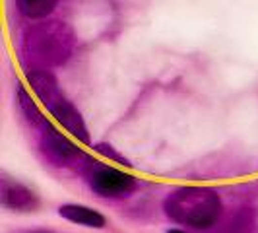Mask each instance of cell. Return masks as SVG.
<instances>
[{
    "label": "cell",
    "instance_id": "cell-1",
    "mask_svg": "<svg viewBox=\"0 0 258 233\" xmlns=\"http://www.w3.org/2000/svg\"><path fill=\"white\" fill-rule=\"evenodd\" d=\"M76 49V33L62 20H39L26 27L20 45V65L24 72L54 70L64 66Z\"/></svg>",
    "mask_w": 258,
    "mask_h": 233
},
{
    "label": "cell",
    "instance_id": "cell-2",
    "mask_svg": "<svg viewBox=\"0 0 258 233\" xmlns=\"http://www.w3.org/2000/svg\"><path fill=\"white\" fill-rule=\"evenodd\" d=\"M165 216L171 221L192 229H210L221 218L223 202L216 189L184 185L177 187L163 200Z\"/></svg>",
    "mask_w": 258,
    "mask_h": 233
},
{
    "label": "cell",
    "instance_id": "cell-3",
    "mask_svg": "<svg viewBox=\"0 0 258 233\" xmlns=\"http://www.w3.org/2000/svg\"><path fill=\"white\" fill-rule=\"evenodd\" d=\"M78 171L86 179L88 187L101 198H126L138 187L134 175L126 173L124 169L93 159L91 155H86Z\"/></svg>",
    "mask_w": 258,
    "mask_h": 233
},
{
    "label": "cell",
    "instance_id": "cell-4",
    "mask_svg": "<svg viewBox=\"0 0 258 233\" xmlns=\"http://www.w3.org/2000/svg\"><path fill=\"white\" fill-rule=\"evenodd\" d=\"M39 150H41L43 157L54 167L78 169L88 155L86 152H82V148H78L74 140H70L52 125L39 132Z\"/></svg>",
    "mask_w": 258,
    "mask_h": 233
},
{
    "label": "cell",
    "instance_id": "cell-5",
    "mask_svg": "<svg viewBox=\"0 0 258 233\" xmlns=\"http://www.w3.org/2000/svg\"><path fill=\"white\" fill-rule=\"evenodd\" d=\"M47 111L51 113L52 119H54L78 144L90 146L91 136H90V130H88V125H86L82 113L78 111V107L66 97L64 93H62L56 101H52V103L47 107Z\"/></svg>",
    "mask_w": 258,
    "mask_h": 233
},
{
    "label": "cell",
    "instance_id": "cell-6",
    "mask_svg": "<svg viewBox=\"0 0 258 233\" xmlns=\"http://www.w3.org/2000/svg\"><path fill=\"white\" fill-rule=\"evenodd\" d=\"M0 202L12 212H35L41 204L35 191L8 175H2L0 179Z\"/></svg>",
    "mask_w": 258,
    "mask_h": 233
},
{
    "label": "cell",
    "instance_id": "cell-7",
    "mask_svg": "<svg viewBox=\"0 0 258 233\" xmlns=\"http://www.w3.org/2000/svg\"><path fill=\"white\" fill-rule=\"evenodd\" d=\"M16 103H18V109H20L22 116L26 119L27 125L31 129L41 132V130L47 129L51 125V121L43 115V111L39 109L37 99L33 97V93L24 84H16Z\"/></svg>",
    "mask_w": 258,
    "mask_h": 233
},
{
    "label": "cell",
    "instance_id": "cell-8",
    "mask_svg": "<svg viewBox=\"0 0 258 233\" xmlns=\"http://www.w3.org/2000/svg\"><path fill=\"white\" fill-rule=\"evenodd\" d=\"M58 216L72 223H78V225L91 227V229H103L107 225V218L101 212L90 206H84V204H62L58 208Z\"/></svg>",
    "mask_w": 258,
    "mask_h": 233
},
{
    "label": "cell",
    "instance_id": "cell-9",
    "mask_svg": "<svg viewBox=\"0 0 258 233\" xmlns=\"http://www.w3.org/2000/svg\"><path fill=\"white\" fill-rule=\"evenodd\" d=\"M58 2L60 0H16V6L24 18L31 20V22H39V20L51 18Z\"/></svg>",
    "mask_w": 258,
    "mask_h": 233
},
{
    "label": "cell",
    "instance_id": "cell-10",
    "mask_svg": "<svg viewBox=\"0 0 258 233\" xmlns=\"http://www.w3.org/2000/svg\"><path fill=\"white\" fill-rule=\"evenodd\" d=\"M221 233H258L254 212L248 208H243L241 212H237L231 220L227 221L225 229Z\"/></svg>",
    "mask_w": 258,
    "mask_h": 233
},
{
    "label": "cell",
    "instance_id": "cell-11",
    "mask_svg": "<svg viewBox=\"0 0 258 233\" xmlns=\"http://www.w3.org/2000/svg\"><path fill=\"white\" fill-rule=\"evenodd\" d=\"M93 150L97 152V154H101L103 157H107L109 161H115L118 165H122V167H130V161L124 157L122 154H118L115 148L111 146V144H105V142H99L93 146Z\"/></svg>",
    "mask_w": 258,
    "mask_h": 233
},
{
    "label": "cell",
    "instance_id": "cell-12",
    "mask_svg": "<svg viewBox=\"0 0 258 233\" xmlns=\"http://www.w3.org/2000/svg\"><path fill=\"white\" fill-rule=\"evenodd\" d=\"M167 233H188V231H184V229H177V227H173V229H169Z\"/></svg>",
    "mask_w": 258,
    "mask_h": 233
},
{
    "label": "cell",
    "instance_id": "cell-13",
    "mask_svg": "<svg viewBox=\"0 0 258 233\" xmlns=\"http://www.w3.org/2000/svg\"><path fill=\"white\" fill-rule=\"evenodd\" d=\"M29 233H49V231H29Z\"/></svg>",
    "mask_w": 258,
    "mask_h": 233
}]
</instances>
